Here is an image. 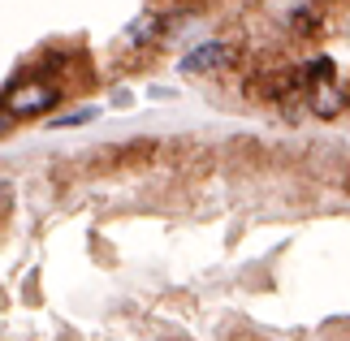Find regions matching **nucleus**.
<instances>
[{
  "mask_svg": "<svg viewBox=\"0 0 350 341\" xmlns=\"http://www.w3.org/2000/svg\"><path fill=\"white\" fill-rule=\"evenodd\" d=\"M61 100V91L52 87V83H44V78H22L18 87H9L5 91V113L18 121V117H39V113H48L52 104Z\"/></svg>",
  "mask_w": 350,
  "mask_h": 341,
  "instance_id": "f257e3e1",
  "label": "nucleus"
},
{
  "mask_svg": "<svg viewBox=\"0 0 350 341\" xmlns=\"http://www.w3.org/2000/svg\"><path fill=\"white\" fill-rule=\"evenodd\" d=\"M225 61H230V44H225V39H208V44L186 52V57L178 61V70L182 74H208V70H221Z\"/></svg>",
  "mask_w": 350,
  "mask_h": 341,
  "instance_id": "f03ea898",
  "label": "nucleus"
},
{
  "mask_svg": "<svg viewBox=\"0 0 350 341\" xmlns=\"http://www.w3.org/2000/svg\"><path fill=\"white\" fill-rule=\"evenodd\" d=\"M312 104H316V113H320V117H338L346 100H342V91H338V83H333V78H316Z\"/></svg>",
  "mask_w": 350,
  "mask_h": 341,
  "instance_id": "7ed1b4c3",
  "label": "nucleus"
},
{
  "mask_svg": "<svg viewBox=\"0 0 350 341\" xmlns=\"http://www.w3.org/2000/svg\"><path fill=\"white\" fill-rule=\"evenodd\" d=\"M156 35H160V18H156V13H143V18H134V22L126 26V44H130V48L152 44Z\"/></svg>",
  "mask_w": 350,
  "mask_h": 341,
  "instance_id": "20e7f679",
  "label": "nucleus"
},
{
  "mask_svg": "<svg viewBox=\"0 0 350 341\" xmlns=\"http://www.w3.org/2000/svg\"><path fill=\"white\" fill-rule=\"evenodd\" d=\"M96 117H100V108L87 104V108H74L70 117H52L48 126H52V130H70V126H87V121H96Z\"/></svg>",
  "mask_w": 350,
  "mask_h": 341,
  "instance_id": "39448f33",
  "label": "nucleus"
}]
</instances>
